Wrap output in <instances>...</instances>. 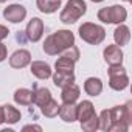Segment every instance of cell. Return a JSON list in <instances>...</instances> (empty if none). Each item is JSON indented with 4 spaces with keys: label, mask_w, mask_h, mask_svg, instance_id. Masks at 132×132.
<instances>
[{
    "label": "cell",
    "mask_w": 132,
    "mask_h": 132,
    "mask_svg": "<svg viewBox=\"0 0 132 132\" xmlns=\"http://www.w3.org/2000/svg\"><path fill=\"white\" fill-rule=\"evenodd\" d=\"M72 45H75V36L72 31L69 30H59L53 34H50L45 42H44V51L47 54H59L64 50L70 48Z\"/></svg>",
    "instance_id": "1"
},
{
    "label": "cell",
    "mask_w": 132,
    "mask_h": 132,
    "mask_svg": "<svg viewBox=\"0 0 132 132\" xmlns=\"http://www.w3.org/2000/svg\"><path fill=\"white\" fill-rule=\"evenodd\" d=\"M130 101L124 106H117L110 109V127L109 130H120L126 132L129 124L132 123V110H130Z\"/></svg>",
    "instance_id": "2"
},
{
    "label": "cell",
    "mask_w": 132,
    "mask_h": 132,
    "mask_svg": "<svg viewBox=\"0 0 132 132\" xmlns=\"http://www.w3.org/2000/svg\"><path fill=\"white\" fill-rule=\"evenodd\" d=\"M78 107V120L81 121V127L87 132H93L98 129V117L95 113L93 104L90 101H82Z\"/></svg>",
    "instance_id": "3"
},
{
    "label": "cell",
    "mask_w": 132,
    "mask_h": 132,
    "mask_svg": "<svg viewBox=\"0 0 132 132\" xmlns=\"http://www.w3.org/2000/svg\"><path fill=\"white\" fill-rule=\"evenodd\" d=\"M87 11V5L82 0H69L65 8L61 13V22L64 23H75L81 16H84Z\"/></svg>",
    "instance_id": "4"
},
{
    "label": "cell",
    "mask_w": 132,
    "mask_h": 132,
    "mask_svg": "<svg viewBox=\"0 0 132 132\" xmlns=\"http://www.w3.org/2000/svg\"><path fill=\"white\" fill-rule=\"evenodd\" d=\"M79 36H81L82 40H86V42H89L92 45H98V44H101L104 40L106 31H104L103 27L87 22V23H82L79 27Z\"/></svg>",
    "instance_id": "5"
},
{
    "label": "cell",
    "mask_w": 132,
    "mask_h": 132,
    "mask_svg": "<svg viewBox=\"0 0 132 132\" xmlns=\"http://www.w3.org/2000/svg\"><path fill=\"white\" fill-rule=\"evenodd\" d=\"M126 17H127V11L120 5H113L98 11V19L104 23H121L126 20Z\"/></svg>",
    "instance_id": "6"
},
{
    "label": "cell",
    "mask_w": 132,
    "mask_h": 132,
    "mask_svg": "<svg viewBox=\"0 0 132 132\" xmlns=\"http://www.w3.org/2000/svg\"><path fill=\"white\" fill-rule=\"evenodd\" d=\"M129 84L126 70L121 65H110L109 69V86L113 90H124Z\"/></svg>",
    "instance_id": "7"
},
{
    "label": "cell",
    "mask_w": 132,
    "mask_h": 132,
    "mask_svg": "<svg viewBox=\"0 0 132 132\" xmlns=\"http://www.w3.org/2000/svg\"><path fill=\"white\" fill-rule=\"evenodd\" d=\"M3 16L6 20L13 22V23H19L25 19L27 16V10L22 5H10L3 10Z\"/></svg>",
    "instance_id": "8"
},
{
    "label": "cell",
    "mask_w": 132,
    "mask_h": 132,
    "mask_svg": "<svg viewBox=\"0 0 132 132\" xmlns=\"http://www.w3.org/2000/svg\"><path fill=\"white\" fill-rule=\"evenodd\" d=\"M42 33H44V22L39 17H33L27 27V37L31 42H37L42 37Z\"/></svg>",
    "instance_id": "9"
},
{
    "label": "cell",
    "mask_w": 132,
    "mask_h": 132,
    "mask_svg": "<svg viewBox=\"0 0 132 132\" xmlns=\"http://www.w3.org/2000/svg\"><path fill=\"white\" fill-rule=\"evenodd\" d=\"M31 62V54L27 50H17L10 57V65L13 69H23Z\"/></svg>",
    "instance_id": "10"
},
{
    "label": "cell",
    "mask_w": 132,
    "mask_h": 132,
    "mask_svg": "<svg viewBox=\"0 0 132 132\" xmlns=\"http://www.w3.org/2000/svg\"><path fill=\"white\" fill-rule=\"evenodd\" d=\"M104 59L109 65H121L123 62V51L118 45H109L104 50Z\"/></svg>",
    "instance_id": "11"
},
{
    "label": "cell",
    "mask_w": 132,
    "mask_h": 132,
    "mask_svg": "<svg viewBox=\"0 0 132 132\" xmlns=\"http://www.w3.org/2000/svg\"><path fill=\"white\" fill-rule=\"evenodd\" d=\"M59 115L64 121L73 123L75 120H78V107L75 106V103H64L62 106H59Z\"/></svg>",
    "instance_id": "12"
},
{
    "label": "cell",
    "mask_w": 132,
    "mask_h": 132,
    "mask_svg": "<svg viewBox=\"0 0 132 132\" xmlns=\"http://www.w3.org/2000/svg\"><path fill=\"white\" fill-rule=\"evenodd\" d=\"M31 73L39 79H47L51 76V69L48 64H45L42 61H34L31 64Z\"/></svg>",
    "instance_id": "13"
},
{
    "label": "cell",
    "mask_w": 132,
    "mask_h": 132,
    "mask_svg": "<svg viewBox=\"0 0 132 132\" xmlns=\"http://www.w3.org/2000/svg\"><path fill=\"white\" fill-rule=\"evenodd\" d=\"M61 98H62L64 103H75V101L79 98V87H78L75 82H72V84H69V86L62 87V95H61Z\"/></svg>",
    "instance_id": "14"
},
{
    "label": "cell",
    "mask_w": 132,
    "mask_h": 132,
    "mask_svg": "<svg viewBox=\"0 0 132 132\" xmlns=\"http://www.w3.org/2000/svg\"><path fill=\"white\" fill-rule=\"evenodd\" d=\"M113 39H115V42H117V45H118V47L126 45V44L129 42V39H130L129 28H127L126 25H120V23H118L117 30L113 31Z\"/></svg>",
    "instance_id": "15"
},
{
    "label": "cell",
    "mask_w": 132,
    "mask_h": 132,
    "mask_svg": "<svg viewBox=\"0 0 132 132\" xmlns=\"http://www.w3.org/2000/svg\"><path fill=\"white\" fill-rule=\"evenodd\" d=\"M84 90L90 96H98L103 92V82L98 78H89L84 84Z\"/></svg>",
    "instance_id": "16"
},
{
    "label": "cell",
    "mask_w": 132,
    "mask_h": 132,
    "mask_svg": "<svg viewBox=\"0 0 132 132\" xmlns=\"http://www.w3.org/2000/svg\"><path fill=\"white\" fill-rule=\"evenodd\" d=\"M2 113H3V121L5 123H10V124H14L20 120V112L13 107L11 104H6V106H2Z\"/></svg>",
    "instance_id": "17"
},
{
    "label": "cell",
    "mask_w": 132,
    "mask_h": 132,
    "mask_svg": "<svg viewBox=\"0 0 132 132\" xmlns=\"http://www.w3.org/2000/svg\"><path fill=\"white\" fill-rule=\"evenodd\" d=\"M56 72H67V73H73L75 69V61L70 59L69 56H65L61 53V57L56 61Z\"/></svg>",
    "instance_id": "18"
},
{
    "label": "cell",
    "mask_w": 132,
    "mask_h": 132,
    "mask_svg": "<svg viewBox=\"0 0 132 132\" xmlns=\"http://www.w3.org/2000/svg\"><path fill=\"white\" fill-rule=\"evenodd\" d=\"M53 82L56 87H65L72 82H75V75L67 72H56L53 75Z\"/></svg>",
    "instance_id": "19"
},
{
    "label": "cell",
    "mask_w": 132,
    "mask_h": 132,
    "mask_svg": "<svg viewBox=\"0 0 132 132\" xmlns=\"http://www.w3.org/2000/svg\"><path fill=\"white\" fill-rule=\"evenodd\" d=\"M14 101L20 106H30L33 103V92L28 89H19L14 93Z\"/></svg>",
    "instance_id": "20"
},
{
    "label": "cell",
    "mask_w": 132,
    "mask_h": 132,
    "mask_svg": "<svg viewBox=\"0 0 132 132\" xmlns=\"http://www.w3.org/2000/svg\"><path fill=\"white\" fill-rule=\"evenodd\" d=\"M51 100V93L48 89L42 87V89H36L33 92V103H36L39 107H42L44 104H47L48 101Z\"/></svg>",
    "instance_id": "21"
},
{
    "label": "cell",
    "mask_w": 132,
    "mask_h": 132,
    "mask_svg": "<svg viewBox=\"0 0 132 132\" xmlns=\"http://www.w3.org/2000/svg\"><path fill=\"white\" fill-rule=\"evenodd\" d=\"M59 6H61V0H37V8L47 14L57 11Z\"/></svg>",
    "instance_id": "22"
},
{
    "label": "cell",
    "mask_w": 132,
    "mask_h": 132,
    "mask_svg": "<svg viewBox=\"0 0 132 132\" xmlns=\"http://www.w3.org/2000/svg\"><path fill=\"white\" fill-rule=\"evenodd\" d=\"M40 109H42V113H44L45 117H48V118H53V117H56V115L59 113V104H57V101H54L53 98H51L47 104H44Z\"/></svg>",
    "instance_id": "23"
},
{
    "label": "cell",
    "mask_w": 132,
    "mask_h": 132,
    "mask_svg": "<svg viewBox=\"0 0 132 132\" xmlns=\"http://www.w3.org/2000/svg\"><path fill=\"white\" fill-rule=\"evenodd\" d=\"M98 127L103 130H109V127H110V109H106L101 112V115L98 118Z\"/></svg>",
    "instance_id": "24"
},
{
    "label": "cell",
    "mask_w": 132,
    "mask_h": 132,
    "mask_svg": "<svg viewBox=\"0 0 132 132\" xmlns=\"http://www.w3.org/2000/svg\"><path fill=\"white\" fill-rule=\"evenodd\" d=\"M6 47L2 44V42H0V62H2V61H5V57H6Z\"/></svg>",
    "instance_id": "25"
},
{
    "label": "cell",
    "mask_w": 132,
    "mask_h": 132,
    "mask_svg": "<svg viewBox=\"0 0 132 132\" xmlns=\"http://www.w3.org/2000/svg\"><path fill=\"white\" fill-rule=\"evenodd\" d=\"M8 28L6 27H3V25H0V40H3L5 37H8Z\"/></svg>",
    "instance_id": "26"
},
{
    "label": "cell",
    "mask_w": 132,
    "mask_h": 132,
    "mask_svg": "<svg viewBox=\"0 0 132 132\" xmlns=\"http://www.w3.org/2000/svg\"><path fill=\"white\" fill-rule=\"evenodd\" d=\"M30 129H36V130H40V127H39V126H25V127H23V130H30Z\"/></svg>",
    "instance_id": "27"
},
{
    "label": "cell",
    "mask_w": 132,
    "mask_h": 132,
    "mask_svg": "<svg viewBox=\"0 0 132 132\" xmlns=\"http://www.w3.org/2000/svg\"><path fill=\"white\" fill-rule=\"evenodd\" d=\"M0 123H3V113H2V106H0Z\"/></svg>",
    "instance_id": "28"
},
{
    "label": "cell",
    "mask_w": 132,
    "mask_h": 132,
    "mask_svg": "<svg viewBox=\"0 0 132 132\" xmlns=\"http://www.w3.org/2000/svg\"><path fill=\"white\" fill-rule=\"evenodd\" d=\"M92 2H103V0H92Z\"/></svg>",
    "instance_id": "29"
},
{
    "label": "cell",
    "mask_w": 132,
    "mask_h": 132,
    "mask_svg": "<svg viewBox=\"0 0 132 132\" xmlns=\"http://www.w3.org/2000/svg\"><path fill=\"white\" fill-rule=\"evenodd\" d=\"M3 2H6V0H0V3H3Z\"/></svg>",
    "instance_id": "30"
},
{
    "label": "cell",
    "mask_w": 132,
    "mask_h": 132,
    "mask_svg": "<svg viewBox=\"0 0 132 132\" xmlns=\"http://www.w3.org/2000/svg\"><path fill=\"white\" fill-rule=\"evenodd\" d=\"M124 2H129V0H124Z\"/></svg>",
    "instance_id": "31"
}]
</instances>
